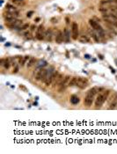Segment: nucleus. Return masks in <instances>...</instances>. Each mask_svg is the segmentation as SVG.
Instances as JSON below:
<instances>
[{
	"label": "nucleus",
	"mask_w": 117,
	"mask_h": 154,
	"mask_svg": "<svg viewBox=\"0 0 117 154\" xmlns=\"http://www.w3.org/2000/svg\"><path fill=\"white\" fill-rule=\"evenodd\" d=\"M71 103L72 105H78V103H79V101H80V99L78 97L77 95H72L71 97Z\"/></svg>",
	"instance_id": "nucleus-18"
},
{
	"label": "nucleus",
	"mask_w": 117,
	"mask_h": 154,
	"mask_svg": "<svg viewBox=\"0 0 117 154\" xmlns=\"http://www.w3.org/2000/svg\"><path fill=\"white\" fill-rule=\"evenodd\" d=\"M89 25L91 26V27H92L94 31L97 32V34L99 35V37H101V38L105 37V32H104L103 28L99 26V24L97 22V21H95L94 20H92V19H91V20H89Z\"/></svg>",
	"instance_id": "nucleus-3"
},
{
	"label": "nucleus",
	"mask_w": 117,
	"mask_h": 154,
	"mask_svg": "<svg viewBox=\"0 0 117 154\" xmlns=\"http://www.w3.org/2000/svg\"><path fill=\"white\" fill-rule=\"evenodd\" d=\"M54 35V33H53V30L51 28H48L46 30V35H45V40H48V42H51L52 40V37Z\"/></svg>",
	"instance_id": "nucleus-14"
},
{
	"label": "nucleus",
	"mask_w": 117,
	"mask_h": 154,
	"mask_svg": "<svg viewBox=\"0 0 117 154\" xmlns=\"http://www.w3.org/2000/svg\"><path fill=\"white\" fill-rule=\"evenodd\" d=\"M45 35H46V30L44 28V27L42 25H40L39 27L36 28V38L39 40H45Z\"/></svg>",
	"instance_id": "nucleus-6"
},
{
	"label": "nucleus",
	"mask_w": 117,
	"mask_h": 154,
	"mask_svg": "<svg viewBox=\"0 0 117 154\" xmlns=\"http://www.w3.org/2000/svg\"><path fill=\"white\" fill-rule=\"evenodd\" d=\"M35 26H31V31H34V30H35Z\"/></svg>",
	"instance_id": "nucleus-30"
},
{
	"label": "nucleus",
	"mask_w": 117,
	"mask_h": 154,
	"mask_svg": "<svg viewBox=\"0 0 117 154\" xmlns=\"http://www.w3.org/2000/svg\"><path fill=\"white\" fill-rule=\"evenodd\" d=\"M71 76H65L63 80L61 82V84L58 85V92L59 93H63L65 91L68 86H70V82H71Z\"/></svg>",
	"instance_id": "nucleus-5"
},
{
	"label": "nucleus",
	"mask_w": 117,
	"mask_h": 154,
	"mask_svg": "<svg viewBox=\"0 0 117 154\" xmlns=\"http://www.w3.org/2000/svg\"><path fill=\"white\" fill-rule=\"evenodd\" d=\"M78 40H80V42H83V43H88V42H90L89 38L87 37L86 35H81L78 37Z\"/></svg>",
	"instance_id": "nucleus-19"
},
{
	"label": "nucleus",
	"mask_w": 117,
	"mask_h": 154,
	"mask_svg": "<svg viewBox=\"0 0 117 154\" xmlns=\"http://www.w3.org/2000/svg\"><path fill=\"white\" fill-rule=\"evenodd\" d=\"M99 91H101V88L93 87V88L90 89L88 92H87L86 97H85V100H84V103L86 107L92 106V104L93 103V100H94L95 95H96Z\"/></svg>",
	"instance_id": "nucleus-1"
},
{
	"label": "nucleus",
	"mask_w": 117,
	"mask_h": 154,
	"mask_svg": "<svg viewBox=\"0 0 117 154\" xmlns=\"http://www.w3.org/2000/svg\"><path fill=\"white\" fill-rule=\"evenodd\" d=\"M5 9H6V12H11V13H15V12H19L15 6H13V5H9V4H7V5H5Z\"/></svg>",
	"instance_id": "nucleus-15"
},
{
	"label": "nucleus",
	"mask_w": 117,
	"mask_h": 154,
	"mask_svg": "<svg viewBox=\"0 0 117 154\" xmlns=\"http://www.w3.org/2000/svg\"><path fill=\"white\" fill-rule=\"evenodd\" d=\"M11 61H10V58H6V59H5V63H4V67L5 68L6 70H8L10 68V66H11Z\"/></svg>",
	"instance_id": "nucleus-20"
},
{
	"label": "nucleus",
	"mask_w": 117,
	"mask_h": 154,
	"mask_svg": "<svg viewBox=\"0 0 117 154\" xmlns=\"http://www.w3.org/2000/svg\"><path fill=\"white\" fill-rule=\"evenodd\" d=\"M63 38H64V40L66 42H70V38H71V34H70V31L67 27H65L63 29Z\"/></svg>",
	"instance_id": "nucleus-17"
},
{
	"label": "nucleus",
	"mask_w": 117,
	"mask_h": 154,
	"mask_svg": "<svg viewBox=\"0 0 117 154\" xmlns=\"http://www.w3.org/2000/svg\"><path fill=\"white\" fill-rule=\"evenodd\" d=\"M108 94H109V91H106L102 93H99L97 96L96 100H95V107L96 108H101L108 98Z\"/></svg>",
	"instance_id": "nucleus-4"
},
{
	"label": "nucleus",
	"mask_w": 117,
	"mask_h": 154,
	"mask_svg": "<svg viewBox=\"0 0 117 154\" xmlns=\"http://www.w3.org/2000/svg\"><path fill=\"white\" fill-rule=\"evenodd\" d=\"M36 21H35V22H38V21H39L40 20V18H37V19H36V20H35Z\"/></svg>",
	"instance_id": "nucleus-31"
},
{
	"label": "nucleus",
	"mask_w": 117,
	"mask_h": 154,
	"mask_svg": "<svg viewBox=\"0 0 117 154\" xmlns=\"http://www.w3.org/2000/svg\"><path fill=\"white\" fill-rule=\"evenodd\" d=\"M89 33H90V35H91V36H92V38L95 40V42H99V36L97 34L96 31H94L93 29H90V30H89Z\"/></svg>",
	"instance_id": "nucleus-16"
},
{
	"label": "nucleus",
	"mask_w": 117,
	"mask_h": 154,
	"mask_svg": "<svg viewBox=\"0 0 117 154\" xmlns=\"http://www.w3.org/2000/svg\"><path fill=\"white\" fill-rule=\"evenodd\" d=\"M29 27V24H27V23H26V24H23L21 27L19 28V30H21V31H24V30L27 29Z\"/></svg>",
	"instance_id": "nucleus-24"
},
{
	"label": "nucleus",
	"mask_w": 117,
	"mask_h": 154,
	"mask_svg": "<svg viewBox=\"0 0 117 154\" xmlns=\"http://www.w3.org/2000/svg\"><path fill=\"white\" fill-rule=\"evenodd\" d=\"M46 64H47V62L42 61V62H41V63H40V64H38L37 66H38V67H40V66H44V65H46Z\"/></svg>",
	"instance_id": "nucleus-28"
},
{
	"label": "nucleus",
	"mask_w": 117,
	"mask_h": 154,
	"mask_svg": "<svg viewBox=\"0 0 117 154\" xmlns=\"http://www.w3.org/2000/svg\"><path fill=\"white\" fill-rule=\"evenodd\" d=\"M117 106V93H114L111 96V99L109 100V108L110 109H113Z\"/></svg>",
	"instance_id": "nucleus-11"
},
{
	"label": "nucleus",
	"mask_w": 117,
	"mask_h": 154,
	"mask_svg": "<svg viewBox=\"0 0 117 154\" xmlns=\"http://www.w3.org/2000/svg\"><path fill=\"white\" fill-rule=\"evenodd\" d=\"M63 78H64L63 75L58 73V75H57L56 78H54V80H53V83H54V86H58V85L61 84L62 81L63 80Z\"/></svg>",
	"instance_id": "nucleus-12"
},
{
	"label": "nucleus",
	"mask_w": 117,
	"mask_h": 154,
	"mask_svg": "<svg viewBox=\"0 0 117 154\" xmlns=\"http://www.w3.org/2000/svg\"><path fill=\"white\" fill-rule=\"evenodd\" d=\"M23 2H24V0H12V3H14L15 5H21V3H23Z\"/></svg>",
	"instance_id": "nucleus-25"
},
{
	"label": "nucleus",
	"mask_w": 117,
	"mask_h": 154,
	"mask_svg": "<svg viewBox=\"0 0 117 154\" xmlns=\"http://www.w3.org/2000/svg\"><path fill=\"white\" fill-rule=\"evenodd\" d=\"M33 14H34V12H33V11H30V12H28L27 13V18H30V17H32V15H33Z\"/></svg>",
	"instance_id": "nucleus-27"
},
{
	"label": "nucleus",
	"mask_w": 117,
	"mask_h": 154,
	"mask_svg": "<svg viewBox=\"0 0 117 154\" xmlns=\"http://www.w3.org/2000/svg\"><path fill=\"white\" fill-rule=\"evenodd\" d=\"M76 82H77V77H73L71 78V82H70V86H76Z\"/></svg>",
	"instance_id": "nucleus-23"
},
{
	"label": "nucleus",
	"mask_w": 117,
	"mask_h": 154,
	"mask_svg": "<svg viewBox=\"0 0 117 154\" xmlns=\"http://www.w3.org/2000/svg\"><path fill=\"white\" fill-rule=\"evenodd\" d=\"M109 11L111 12V13L117 16V5H114V6H112V7H110Z\"/></svg>",
	"instance_id": "nucleus-22"
},
{
	"label": "nucleus",
	"mask_w": 117,
	"mask_h": 154,
	"mask_svg": "<svg viewBox=\"0 0 117 154\" xmlns=\"http://www.w3.org/2000/svg\"><path fill=\"white\" fill-rule=\"evenodd\" d=\"M23 24H24V23H23V20H18V19H17L16 20H14L12 23H11V24L7 25V26L10 27L11 29H19Z\"/></svg>",
	"instance_id": "nucleus-10"
},
{
	"label": "nucleus",
	"mask_w": 117,
	"mask_h": 154,
	"mask_svg": "<svg viewBox=\"0 0 117 154\" xmlns=\"http://www.w3.org/2000/svg\"><path fill=\"white\" fill-rule=\"evenodd\" d=\"M71 37L73 40H78L79 37L78 35V25L77 22H72L71 24Z\"/></svg>",
	"instance_id": "nucleus-9"
},
{
	"label": "nucleus",
	"mask_w": 117,
	"mask_h": 154,
	"mask_svg": "<svg viewBox=\"0 0 117 154\" xmlns=\"http://www.w3.org/2000/svg\"><path fill=\"white\" fill-rule=\"evenodd\" d=\"M58 75V72L57 71H55L54 70V68H50L49 70H48V72H47V75L45 77V79H44V84L47 86H48L49 85H51L53 83V80H54V78H56V77Z\"/></svg>",
	"instance_id": "nucleus-2"
},
{
	"label": "nucleus",
	"mask_w": 117,
	"mask_h": 154,
	"mask_svg": "<svg viewBox=\"0 0 117 154\" xmlns=\"http://www.w3.org/2000/svg\"><path fill=\"white\" fill-rule=\"evenodd\" d=\"M18 71H19V66L18 65L14 66V69H13V70H12V72H13V73H17Z\"/></svg>",
	"instance_id": "nucleus-26"
},
{
	"label": "nucleus",
	"mask_w": 117,
	"mask_h": 154,
	"mask_svg": "<svg viewBox=\"0 0 117 154\" xmlns=\"http://www.w3.org/2000/svg\"><path fill=\"white\" fill-rule=\"evenodd\" d=\"M63 40H64V38H63V33L62 31H57L56 35V42L58 44H60L63 42Z\"/></svg>",
	"instance_id": "nucleus-13"
},
{
	"label": "nucleus",
	"mask_w": 117,
	"mask_h": 154,
	"mask_svg": "<svg viewBox=\"0 0 117 154\" xmlns=\"http://www.w3.org/2000/svg\"><path fill=\"white\" fill-rule=\"evenodd\" d=\"M47 72H48V70L44 69V68H41L40 70H37L35 74V79L36 80H41L44 81L45 79V77L47 75Z\"/></svg>",
	"instance_id": "nucleus-8"
},
{
	"label": "nucleus",
	"mask_w": 117,
	"mask_h": 154,
	"mask_svg": "<svg viewBox=\"0 0 117 154\" xmlns=\"http://www.w3.org/2000/svg\"><path fill=\"white\" fill-rule=\"evenodd\" d=\"M88 85V81L86 78H81V77H77V82H76V86L78 87L80 89H85Z\"/></svg>",
	"instance_id": "nucleus-7"
},
{
	"label": "nucleus",
	"mask_w": 117,
	"mask_h": 154,
	"mask_svg": "<svg viewBox=\"0 0 117 154\" xmlns=\"http://www.w3.org/2000/svg\"><path fill=\"white\" fill-rule=\"evenodd\" d=\"M36 60L35 57H30L29 58V61H28V63H27V67H32L34 64L35 63Z\"/></svg>",
	"instance_id": "nucleus-21"
},
{
	"label": "nucleus",
	"mask_w": 117,
	"mask_h": 154,
	"mask_svg": "<svg viewBox=\"0 0 117 154\" xmlns=\"http://www.w3.org/2000/svg\"><path fill=\"white\" fill-rule=\"evenodd\" d=\"M4 63H5V59L2 58L1 60H0V64H1V65H4Z\"/></svg>",
	"instance_id": "nucleus-29"
}]
</instances>
